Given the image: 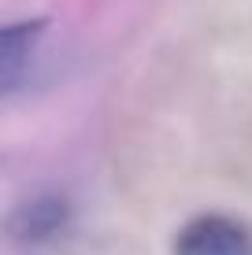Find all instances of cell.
Listing matches in <instances>:
<instances>
[{
    "label": "cell",
    "mask_w": 252,
    "mask_h": 255,
    "mask_svg": "<svg viewBox=\"0 0 252 255\" xmlns=\"http://www.w3.org/2000/svg\"><path fill=\"white\" fill-rule=\"evenodd\" d=\"M175 255H252V230L234 215H197L175 233Z\"/></svg>",
    "instance_id": "cell-1"
},
{
    "label": "cell",
    "mask_w": 252,
    "mask_h": 255,
    "mask_svg": "<svg viewBox=\"0 0 252 255\" xmlns=\"http://www.w3.org/2000/svg\"><path fill=\"white\" fill-rule=\"evenodd\" d=\"M71 222V200L63 192H37L7 215V237L15 244H48Z\"/></svg>",
    "instance_id": "cell-2"
},
{
    "label": "cell",
    "mask_w": 252,
    "mask_h": 255,
    "mask_svg": "<svg viewBox=\"0 0 252 255\" xmlns=\"http://www.w3.org/2000/svg\"><path fill=\"white\" fill-rule=\"evenodd\" d=\"M45 30H48V19H19L0 30V89H4V96L19 93Z\"/></svg>",
    "instance_id": "cell-3"
}]
</instances>
